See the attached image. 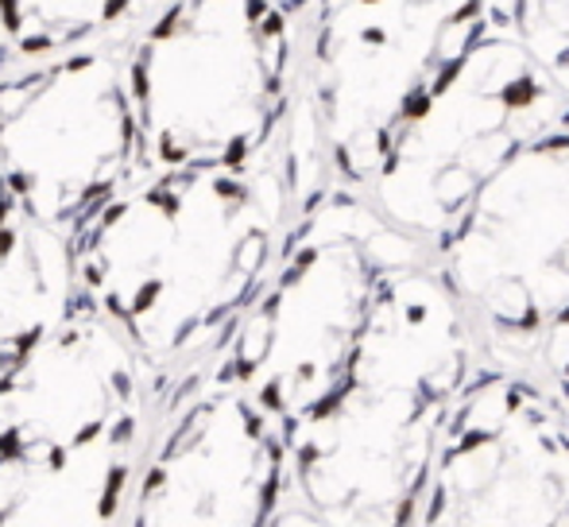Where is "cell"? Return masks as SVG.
<instances>
[{
	"mask_svg": "<svg viewBox=\"0 0 569 527\" xmlns=\"http://www.w3.org/2000/svg\"><path fill=\"white\" fill-rule=\"evenodd\" d=\"M430 260L435 252L383 218L365 190L333 187L302 213L232 369L256 388L279 435L287 438L345 380L383 276Z\"/></svg>",
	"mask_w": 569,
	"mask_h": 527,
	"instance_id": "1",
	"label": "cell"
},
{
	"mask_svg": "<svg viewBox=\"0 0 569 527\" xmlns=\"http://www.w3.org/2000/svg\"><path fill=\"white\" fill-rule=\"evenodd\" d=\"M566 117L569 93L488 0L485 31L415 109L365 195L438 252L477 190Z\"/></svg>",
	"mask_w": 569,
	"mask_h": 527,
	"instance_id": "2",
	"label": "cell"
},
{
	"mask_svg": "<svg viewBox=\"0 0 569 527\" xmlns=\"http://www.w3.org/2000/svg\"><path fill=\"white\" fill-rule=\"evenodd\" d=\"M488 0H315L307 78L333 187L368 190L396 136L477 43Z\"/></svg>",
	"mask_w": 569,
	"mask_h": 527,
	"instance_id": "3",
	"label": "cell"
},
{
	"mask_svg": "<svg viewBox=\"0 0 569 527\" xmlns=\"http://www.w3.org/2000/svg\"><path fill=\"white\" fill-rule=\"evenodd\" d=\"M488 365L523 372L569 310V117L508 159L435 252Z\"/></svg>",
	"mask_w": 569,
	"mask_h": 527,
	"instance_id": "4",
	"label": "cell"
},
{
	"mask_svg": "<svg viewBox=\"0 0 569 527\" xmlns=\"http://www.w3.org/2000/svg\"><path fill=\"white\" fill-rule=\"evenodd\" d=\"M415 524H569V404L508 369H485L442 422Z\"/></svg>",
	"mask_w": 569,
	"mask_h": 527,
	"instance_id": "5",
	"label": "cell"
},
{
	"mask_svg": "<svg viewBox=\"0 0 569 527\" xmlns=\"http://www.w3.org/2000/svg\"><path fill=\"white\" fill-rule=\"evenodd\" d=\"M450 407L388 380L345 377L283 438L307 524H415Z\"/></svg>",
	"mask_w": 569,
	"mask_h": 527,
	"instance_id": "6",
	"label": "cell"
},
{
	"mask_svg": "<svg viewBox=\"0 0 569 527\" xmlns=\"http://www.w3.org/2000/svg\"><path fill=\"white\" fill-rule=\"evenodd\" d=\"M531 54L569 93V0H496Z\"/></svg>",
	"mask_w": 569,
	"mask_h": 527,
	"instance_id": "7",
	"label": "cell"
},
{
	"mask_svg": "<svg viewBox=\"0 0 569 527\" xmlns=\"http://www.w3.org/2000/svg\"><path fill=\"white\" fill-rule=\"evenodd\" d=\"M519 377L535 380L539 388L555 392L562 404H569V310L542 334V341L535 346L531 361Z\"/></svg>",
	"mask_w": 569,
	"mask_h": 527,
	"instance_id": "8",
	"label": "cell"
},
{
	"mask_svg": "<svg viewBox=\"0 0 569 527\" xmlns=\"http://www.w3.org/2000/svg\"><path fill=\"white\" fill-rule=\"evenodd\" d=\"M310 4H315V0H287V8H291L295 16H299V12H307Z\"/></svg>",
	"mask_w": 569,
	"mask_h": 527,
	"instance_id": "9",
	"label": "cell"
}]
</instances>
